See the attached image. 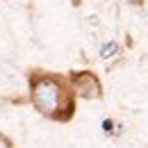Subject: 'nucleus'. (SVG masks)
<instances>
[{
    "mask_svg": "<svg viewBox=\"0 0 148 148\" xmlns=\"http://www.w3.org/2000/svg\"><path fill=\"white\" fill-rule=\"evenodd\" d=\"M98 55L103 62H110V59H116V57L121 55V46L116 43V41H105V43H100V48H98Z\"/></svg>",
    "mask_w": 148,
    "mask_h": 148,
    "instance_id": "7ed1b4c3",
    "label": "nucleus"
},
{
    "mask_svg": "<svg viewBox=\"0 0 148 148\" xmlns=\"http://www.w3.org/2000/svg\"><path fill=\"white\" fill-rule=\"evenodd\" d=\"M27 93H30L32 107L50 121L66 123L75 116L77 96L73 93L66 75L48 73V71H32L27 75Z\"/></svg>",
    "mask_w": 148,
    "mask_h": 148,
    "instance_id": "f257e3e1",
    "label": "nucleus"
},
{
    "mask_svg": "<svg viewBox=\"0 0 148 148\" xmlns=\"http://www.w3.org/2000/svg\"><path fill=\"white\" fill-rule=\"evenodd\" d=\"M103 132H105V134H112V132H114V121H112V119H105V121H103Z\"/></svg>",
    "mask_w": 148,
    "mask_h": 148,
    "instance_id": "20e7f679",
    "label": "nucleus"
},
{
    "mask_svg": "<svg viewBox=\"0 0 148 148\" xmlns=\"http://www.w3.org/2000/svg\"><path fill=\"white\" fill-rule=\"evenodd\" d=\"M71 82V89L82 100H98L103 98V82L93 71H71L66 75Z\"/></svg>",
    "mask_w": 148,
    "mask_h": 148,
    "instance_id": "f03ea898",
    "label": "nucleus"
}]
</instances>
